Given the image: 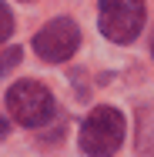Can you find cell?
Wrapping results in <instances>:
<instances>
[{
	"instance_id": "1",
	"label": "cell",
	"mask_w": 154,
	"mask_h": 157,
	"mask_svg": "<svg viewBox=\"0 0 154 157\" xmlns=\"http://www.w3.org/2000/svg\"><path fill=\"white\" fill-rule=\"evenodd\" d=\"M124 144V114L114 107H94L81 124V151L87 157H111Z\"/></svg>"
},
{
	"instance_id": "2",
	"label": "cell",
	"mask_w": 154,
	"mask_h": 157,
	"mask_svg": "<svg viewBox=\"0 0 154 157\" xmlns=\"http://www.w3.org/2000/svg\"><path fill=\"white\" fill-rule=\"evenodd\" d=\"M7 110H10V117L20 127H44V124L54 121L57 104H54V94L44 84H37V80H17L7 90Z\"/></svg>"
},
{
	"instance_id": "3",
	"label": "cell",
	"mask_w": 154,
	"mask_h": 157,
	"mask_svg": "<svg viewBox=\"0 0 154 157\" xmlns=\"http://www.w3.org/2000/svg\"><path fill=\"white\" fill-rule=\"evenodd\" d=\"M144 0H101L97 20H101V33L114 44H131L137 33L144 30Z\"/></svg>"
},
{
	"instance_id": "4",
	"label": "cell",
	"mask_w": 154,
	"mask_h": 157,
	"mask_svg": "<svg viewBox=\"0 0 154 157\" xmlns=\"http://www.w3.org/2000/svg\"><path fill=\"white\" fill-rule=\"evenodd\" d=\"M77 44H81V27H77L70 17H57V20L44 24V27L37 30V37H34L37 57L47 60V63L70 60V54L77 50Z\"/></svg>"
},
{
	"instance_id": "5",
	"label": "cell",
	"mask_w": 154,
	"mask_h": 157,
	"mask_svg": "<svg viewBox=\"0 0 154 157\" xmlns=\"http://www.w3.org/2000/svg\"><path fill=\"white\" fill-rule=\"evenodd\" d=\"M10 33H14V13H10V7L0 0V44H3Z\"/></svg>"
},
{
	"instance_id": "6",
	"label": "cell",
	"mask_w": 154,
	"mask_h": 157,
	"mask_svg": "<svg viewBox=\"0 0 154 157\" xmlns=\"http://www.w3.org/2000/svg\"><path fill=\"white\" fill-rule=\"evenodd\" d=\"M14 63H20V47H10V50L0 57V74H3V70H10Z\"/></svg>"
},
{
	"instance_id": "7",
	"label": "cell",
	"mask_w": 154,
	"mask_h": 157,
	"mask_svg": "<svg viewBox=\"0 0 154 157\" xmlns=\"http://www.w3.org/2000/svg\"><path fill=\"white\" fill-rule=\"evenodd\" d=\"M3 134H7V121L0 117V137H3Z\"/></svg>"
},
{
	"instance_id": "8",
	"label": "cell",
	"mask_w": 154,
	"mask_h": 157,
	"mask_svg": "<svg viewBox=\"0 0 154 157\" xmlns=\"http://www.w3.org/2000/svg\"><path fill=\"white\" fill-rule=\"evenodd\" d=\"M151 57H154V44H151Z\"/></svg>"
}]
</instances>
